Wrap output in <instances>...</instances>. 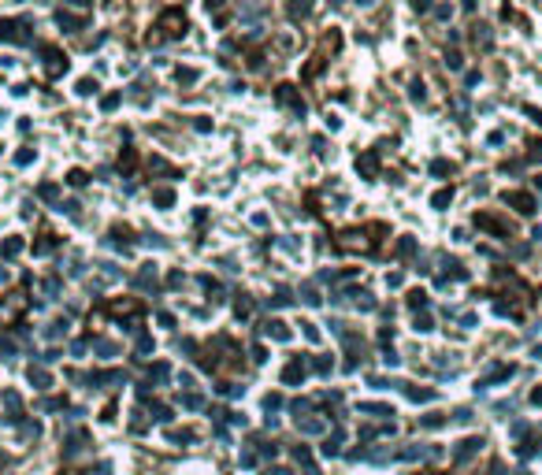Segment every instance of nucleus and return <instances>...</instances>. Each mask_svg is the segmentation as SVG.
<instances>
[{
	"label": "nucleus",
	"mask_w": 542,
	"mask_h": 475,
	"mask_svg": "<svg viewBox=\"0 0 542 475\" xmlns=\"http://www.w3.org/2000/svg\"><path fill=\"white\" fill-rule=\"evenodd\" d=\"M412 4H416V8H427V0H412Z\"/></svg>",
	"instance_id": "f257e3e1"
}]
</instances>
